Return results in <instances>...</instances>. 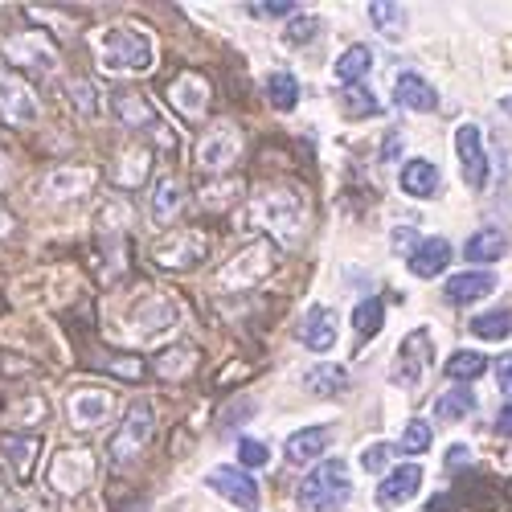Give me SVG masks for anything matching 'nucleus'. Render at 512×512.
Returning a JSON list of instances; mask_svg holds the SVG:
<instances>
[{"mask_svg":"<svg viewBox=\"0 0 512 512\" xmlns=\"http://www.w3.org/2000/svg\"><path fill=\"white\" fill-rule=\"evenodd\" d=\"M95 58L107 74H148L156 66V41L140 25H107L95 33Z\"/></svg>","mask_w":512,"mask_h":512,"instance_id":"f257e3e1","label":"nucleus"},{"mask_svg":"<svg viewBox=\"0 0 512 512\" xmlns=\"http://www.w3.org/2000/svg\"><path fill=\"white\" fill-rule=\"evenodd\" d=\"M250 222L259 226L263 234L279 238V242H295L308 226V205H304L300 193L287 189V185H267L250 201Z\"/></svg>","mask_w":512,"mask_h":512,"instance_id":"f03ea898","label":"nucleus"},{"mask_svg":"<svg viewBox=\"0 0 512 512\" xmlns=\"http://www.w3.org/2000/svg\"><path fill=\"white\" fill-rule=\"evenodd\" d=\"M349 500H353V472L345 459H324L300 484V504L308 512H340Z\"/></svg>","mask_w":512,"mask_h":512,"instance_id":"7ed1b4c3","label":"nucleus"},{"mask_svg":"<svg viewBox=\"0 0 512 512\" xmlns=\"http://www.w3.org/2000/svg\"><path fill=\"white\" fill-rule=\"evenodd\" d=\"M152 435H156L152 406L148 402H132V406H127V414H123V422H119V431L111 435V447H107L111 463L119 467V472H123V467H132L152 447Z\"/></svg>","mask_w":512,"mask_h":512,"instance_id":"20e7f679","label":"nucleus"},{"mask_svg":"<svg viewBox=\"0 0 512 512\" xmlns=\"http://www.w3.org/2000/svg\"><path fill=\"white\" fill-rule=\"evenodd\" d=\"M435 361V336L426 332V328H414L402 336V345L394 353V369H390V381L402 390H414L418 381L426 377V369H431Z\"/></svg>","mask_w":512,"mask_h":512,"instance_id":"39448f33","label":"nucleus"},{"mask_svg":"<svg viewBox=\"0 0 512 512\" xmlns=\"http://www.w3.org/2000/svg\"><path fill=\"white\" fill-rule=\"evenodd\" d=\"M50 488L58 496H82L91 484H95V455L87 447H66L54 455L50 463V472H46Z\"/></svg>","mask_w":512,"mask_h":512,"instance_id":"423d86ee","label":"nucleus"},{"mask_svg":"<svg viewBox=\"0 0 512 512\" xmlns=\"http://www.w3.org/2000/svg\"><path fill=\"white\" fill-rule=\"evenodd\" d=\"M238 152H242L238 127H234L230 119H222V123H213L209 132L197 140V152H193V160H197V168H201V173H209V177H222L226 168L238 160Z\"/></svg>","mask_w":512,"mask_h":512,"instance_id":"0eeeda50","label":"nucleus"},{"mask_svg":"<svg viewBox=\"0 0 512 512\" xmlns=\"http://www.w3.org/2000/svg\"><path fill=\"white\" fill-rule=\"evenodd\" d=\"M0 50H5V58H9L13 66H21V70H29V74H37V78H50V74H58V66H62L58 50H54L41 33L5 37V41H0Z\"/></svg>","mask_w":512,"mask_h":512,"instance_id":"6e6552de","label":"nucleus"},{"mask_svg":"<svg viewBox=\"0 0 512 512\" xmlns=\"http://www.w3.org/2000/svg\"><path fill=\"white\" fill-rule=\"evenodd\" d=\"M455 160H459V173L467 189H484L488 185V148H484V132L476 123H459L455 127Z\"/></svg>","mask_w":512,"mask_h":512,"instance_id":"1a4fd4ad","label":"nucleus"},{"mask_svg":"<svg viewBox=\"0 0 512 512\" xmlns=\"http://www.w3.org/2000/svg\"><path fill=\"white\" fill-rule=\"evenodd\" d=\"M275 246L271 242H254L246 246L242 254H234V259L226 263L222 271V287H254V283H263L271 271H275Z\"/></svg>","mask_w":512,"mask_h":512,"instance_id":"9d476101","label":"nucleus"},{"mask_svg":"<svg viewBox=\"0 0 512 512\" xmlns=\"http://www.w3.org/2000/svg\"><path fill=\"white\" fill-rule=\"evenodd\" d=\"M37 115H41V103L29 82H21L17 74H0V119L13 127H29L37 123Z\"/></svg>","mask_w":512,"mask_h":512,"instance_id":"9b49d317","label":"nucleus"},{"mask_svg":"<svg viewBox=\"0 0 512 512\" xmlns=\"http://www.w3.org/2000/svg\"><path fill=\"white\" fill-rule=\"evenodd\" d=\"M205 488H213L234 508H254L259 504V484H254V476L242 472V467H213V472H205Z\"/></svg>","mask_w":512,"mask_h":512,"instance_id":"f8f14e48","label":"nucleus"},{"mask_svg":"<svg viewBox=\"0 0 512 512\" xmlns=\"http://www.w3.org/2000/svg\"><path fill=\"white\" fill-rule=\"evenodd\" d=\"M66 414L74 422V431H99V426L115 414V394L111 390H78L66 402Z\"/></svg>","mask_w":512,"mask_h":512,"instance_id":"ddd939ff","label":"nucleus"},{"mask_svg":"<svg viewBox=\"0 0 512 512\" xmlns=\"http://www.w3.org/2000/svg\"><path fill=\"white\" fill-rule=\"evenodd\" d=\"M205 254H209L205 234H177L156 246V263L164 271H193L197 263H205Z\"/></svg>","mask_w":512,"mask_h":512,"instance_id":"4468645a","label":"nucleus"},{"mask_svg":"<svg viewBox=\"0 0 512 512\" xmlns=\"http://www.w3.org/2000/svg\"><path fill=\"white\" fill-rule=\"evenodd\" d=\"M418 488H422V467L418 463H398L394 472L377 484V508L381 512H390V508H402V504H410L414 496H418Z\"/></svg>","mask_w":512,"mask_h":512,"instance_id":"2eb2a0df","label":"nucleus"},{"mask_svg":"<svg viewBox=\"0 0 512 512\" xmlns=\"http://www.w3.org/2000/svg\"><path fill=\"white\" fill-rule=\"evenodd\" d=\"M500 287L496 271H455L447 283H443V300L447 304H476L484 295H492Z\"/></svg>","mask_w":512,"mask_h":512,"instance_id":"dca6fc26","label":"nucleus"},{"mask_svg":"<svg viewBox=\"0 0 512 512\" xmlns=\"http://www.w3.org/2000/svg\"><path fill=\"white\" fill-rule=\"evenodd\" d=\"M451 242L447 238H439V234H431V238H422L418 242V250L406 259V267H410V275L414 279H439L447 267H451Z\"/></svg>","mask_w":512,"mask_h":512,"instance_id":"f3484780","label":"nucleus"},{"mask_svg":"<svg viewBox=\"0 0 512 512\" xmlns=\"http://www.w3.org/2000/svg\"><path fill=\"white\" fill-rule=\"evenodd\" d=\"M148 173H152V148L140 144V140H132V144L119 152V160H115V168H111V181H115L119 189H140V185L148 181Z\"/></svg>","mask_w":512,"mask_h":512,"instance_id":"a211bd4d","label":"nucleus"},{"mask_svg":"<svg viewBox=\"0 0 512 512\" xmlns=\"http://www.w3.org/2000/svg\"><path fill=\"white\" fill-rule=\"evenodd\" d=\"M168 103H173L185 119H201L209 111V82L201 74H181L173 87H168Z\"/></svg>","mask_w":512,"mask_h":512,"instance_id":"6ab92c4d","label":"nucleus"},{"mask_svg":"<svg viewBox=\"0 0 512 512\" xmlns=\"http://www.w3.org/2000/svg\"><path fill=\"white\" fill-rule=\"evenodd\" d=\"M394 103L406 111H439V91L414 70H402L394 78Z\"/></svg>","mask_w":512,"mask_h":512,"instance_id":"aec40b11","label":"nucleus"},{"mask_svg":"<svg viewBox=\"0 0 512 512\" xmlns=\"http://www.w3.org/2000/svg\"><path fill=\"white\" fill-rule=\"evenodd\" d=\"M439 164L435 160H426V156H414V160H406L402 164V173H398V185H402V193L406 197H418V201H426V197H435L439 193Z\"/></svg>","mask_w":512,"mask_h":512,"instance_id":"412c9836","label":"nucleus"},{"mask_svg":"<svg viewBox=\"0 0 512 512\" xmlns=\"http://www.w3.org/2000/svg\"><path fill=\"white\" fill-rule=\"evenodd\" d=\"M37 451H41V439H37V435H25V431H13V435L0 439V459L13 467L17 480H29V476H33Z\"/></svg>","mask_w":512,"mask_h":512,"instance_id":"4be33fe9","label":"nucleus"},{"mask_svg":"<svg viewBox=\"0 0 512 512\" xmlns=\"http://www.w3.org/2000/svg\"><path fill=\"white\" fill-rule=\"evenodd\" d=\"M111 103H115V119L123 123V127H132V132H156V123H160V115H156V107L144 99V95H136V91H115L111 95Z\"/></svg>","mask_w":512,"mask_h":512,"instance_id":"5701e85b","label":"nucleus"},{"mask_svg":"<svg viewBox=\"0 0 512 512\" xmlns=\"http://www.w3.org/2000/svg\"><path fill=\"white\" fill-rule=\"evenodd\" d=\"M300 345L312 353H328L336 345V312L332 308H324V304L308 308L304 328H300Z\"/></svg>","mask_w":512,"mask_h":512,"instance_id":"b1692460","label":"nucleus"},{"mask_svg":"<svg viewBox=\"0 0 512 512\" xmlns=\"http://www.w3.org/2000/svg\"><path fill=\"white\" fill-rule=\"evenodd\" d=\"M177 304L173 300H148V304H140L136 308V316H132V328H136V336L140 340H152V336H160L164 328H173L177 324Z\"/></svg>","mask_w":512,"mask_h":512,"instance_id":"393cba45","label":"nucleus"},{"mask_svg":"<svg viewBox=\"0 0 512 512\" xmlns=\"http://www.w3.org/2000/svg\"><path fill=\"white\" fill-rule=\"evenodd\" d=\"M304 390L316 394V398H340L349 390V369L336 365V361H320L304 373Z\"/></svg>","mask_w":512,"mask_h":512,"instance_id":"a878e982","label":"nucleus"},{"mask_svg":"<svg viewBox=\"0 0 512 512\" xmlns=\"http://www.w3.org/2000/svg\"><path fill=\"white\" fill-rule=\"evenodd\" d=\"M181 209H185V189L177 177H160L156 189H152V222L156 226H168V222H177L181 218Z\"/></svg>","mask_w":512,"mask_h":512,"instance_id":"bb28decb","label":"nucleus"},{"mask_svg":"<svg viewBox=\"0 0 512 512\" xmlns=\"http://www.w3.org/2000/svg\"><path fill=\"white\" fill-rule=\"evenodd\" d=\"M328 443H332V431L328 426H304V431H295L291 439H287V459L291 463H312V459H320L324 451H328Z\"/></svg>","mask_w":512,"mask_h":512,"instance_id":"cd10ccee","label":"nucleus"},{"mask_svg":"<svg viewBox=\"0 0 512 512\" xmlns=\"http://www.w3.org/2000/svg\"><path fill=\"white\" fill-rule=\"evenodd\" d=\"M463 254H467V263H496L508 254V238L500 230H476L463 242Z\"/></svg>","mask_w":512,"mask_h":512,"instance_id":"c85d7f7f","label":"nucleus"},{"mask_svg":"<svg viewBox=\"0 0 512 512\" xmlns=\"http://www.w3.org/2000/svg\"><path fill=\"white\" fill-rule=\"evenodd\" d=\"M369 66H373V50H369V46H349L345 54L336 58L332 74H336L340 87H357V82L369 74Z\"/></svg>","mask_w":512,"mask_h":512,"instance_id":"c756f323","label":"nucleus"},{"mask_svg":"<svg viewBox=\"0 0 512 512\" xmlns=\"http://www.w3.org/2000/svg\"><path fill=\"white\" fill-rule=\"evenodd\" d=\"M152 365H156V373H160L164 381H185V377L197 369V349H193V345H173V349H164Z\"/></svg>","mask_w":512,"mask_h":512,"instance_id":"7c9ffc66","label":"nucleus"},{"mask_svg":"<svg viewBox=\"0 0 512 512\" xmlns=\"http://www.w3.org/2000/svg\"><path fill=\"white\" fill-rule=\"evenodd\" d=\"M476 414V394L472 390H467V386H451L439 402H435V418L439 422H467V418H472Z\"/></svg>","mask_w":512,"mask_h":512,"instance_id":"2f4dec72","label":"nucleus"},{"mask_svg":"<svg viewBox=\"0 0 512 512\" xmlns=\"http://www.w3.org/2000/svg\"><path fill=\"white\" fill-rule=\"evenodd\" d=\"M267 99L275 111H295V103H300V78L287 74V70H275L267 78Z\"/></svg>","mask_w":512,"mask_h":512,"instance_id":"473e14b6","label":"nucleus"},{"mask_svg":"<svg viewBox=\"0 0 512 512\" xmlns=\"http://www.w3.org/2000/svg\"><path fill=\"white\" fill-rule=\"evenodd\" d=\"M484 369H488V357H484V353L459 349V353H451V357H447V369H443V373L455 381V386H463V381H476Z\"/></svg>","mask_w":512,"mask_h":512,"instance_id":"72a5a7b5","label":"nucleus"},{"mask_svg":"<svg viewBox=\"0 0 512 512\" xmlns=\"http://www.w3.org/2000/svg\"><path fill=\"white\" fill-rule=\"evenodd\" d=\"M91 168H58L50 177V197H82L91 189Z\"/></svg>","mask_w":512,"mask_h":512,"instance_id":"f704fd0d","label":"nucleus"},{"mask_svg":"<svg viewBox=\"0 0 512 512\" xmlns=\"http://www.w3.org/2000/svg\"><path fill=\"white\" fill-rule=\"evenodd\" d=\"M381 324H386V304L373 300V295L353 308V328H357L361 340H373V336L381 332Z\"/></svg>","mask_w":512,"mask_h":512,"instance_id":"c9c22d12","label":"nucleus"},{"mask_svg":"<svg viewBox=\"0 0 512 512\" xmlns=\"http://www.w3.org/2000/svg\"><path fill=\"white\" fill-rule=\"evenodd\" d=\"M472 336H480V340H508L512 336V312L500 308V312L472 316Z\"/></svg>","mask_w":512,"mask_h":512,"instance_id":"e433bc0d","label":"nucleus"},{"mask_svg":"<svg viewBox=\"0 0 512 512\" xmlns=\"http://www.w3.org/2000/svg\"><path fill=\"white\" fill-rule=\"evenodd\" d=\"M431 443H435V431H431V422H426V418H410V422L402 426L398 451H406V455H422V451H431Z\"/></svg>","mask_w":512,"mask_h":512,"instance_id":"4c0bfd02","label":"nucleus"},{"mask_svg":"<svg viewBox=\"0 0 512 512\" xmlns=\"http://www.w3.org/2000/svg\"><path fill=\"white\" fill-rule=\"evenodd\" d=\"M320 17H304V13H295L291 21H287V29H283V41L291 50H300V46H312V41L320 37Z\"/></svg>","mask_w":512,"mask_h":512,"instance_id":"58836bf2","label":"nucleus"},{"mask_svg":"<svg viewBox=\"0 0 512 512\" xmlns=\"http://www.w3.org/2000/svg\"><path fill=\"white\" fill-rule=\"evenodd\" d=\"M369 21L381 29V33H402L406 29V9L402 5H390V0H373L369 5Z\"/></svg>","mask_w":512,"mask_h":512,"instance_id":"ea45409f","label":"nucleus"},{"mask_svg":"<svg viewBox=\"0 0 512 512\" xmlns=\"http://www.w3.org/2000/svg\"><path fill=\"white\" fill-rule=\"evenodd\" d=\"M340 103H345V111H349V115H361V119L381 115V107H377L373 91H365V87H345V91H340Z\"/></svg>","mask_w":512,"mask_h":512,"instance_id":"a19ab883","label":"nucleus"},{"mask_svg":"<svg viewBox=\"0 0 512 512\" xmlns=\"http://www.w3.org/2000/svg\"><path fill=\"white\" fill-rule=\"evenodd\" d=\"M271 463V447L263 439H242L238 443V467L242 472H254V467H267Z\"/></svg>","mask_w":512,"mask_h":512,"instance_id":"79ce46f5","label":"nucleus"},{"mask_svg":"<svg viewBox=\"0 0 512 512\" xmlns=\"http://www.w3.org/2000/svg\"><path fill=\"white\" fill-rule=\"evenodd\" d=\"M254 21H279V17H295V0H254V5H246Z\"/></svg>","mask_w":512,"mask_h":512,"instance_id":"37998d69","label":"nucleus"},{"mask_svg":"<svg viewBox=\"0 0 512 512\" xmlns=\"http://www.w3.org/2000/svg\"><path fill=\"white\" fill-rule=\"evenodd\" d=\"M390 455H394V447L390 443H373V447H365L361 451V472H386V463H390Z\"/></svg>","mask_w":512,"mask_h":512,"instance_id":"c03bdc74","label":"nucleus"},{"mask_svg":"<svg viewBox=\"0 0 512 512\" xmlns=\"http://www.w3.org/2000/svg\"><path fill=\"white\" fill-rule=\"evenodd\" d=\"M418 242H422V234L414 226H394V234H390V246H394V254H402V259H410L418 250Z\"/></svg>","mask_w":512,"mask_h":512,"instance_id":"a18cd8bd","label":"nucleus"},{"mask_svg":"<svg viewBox=\"0 0 512 512\" xmlns=\"http://www.w3.org/2000/svg\"><path fill=\"white\" fill-rule=\"evenodd\" d=\"M496 381H500V390H504V398H512V353H504L496 365Z\"/></svg>","mask_w":512,"mask_h":512,"instance_id":"49530a36","label":"nucleus"},{"mask_svg":"<svg viewBox=\"0 0 512 512\" xmlns=\"http://www.w3.org/2000/svg\"><path fill=\"white\" fill-rule=\"evenodd\" d=\"M492 426H496V435L512 439V402H508V406H504V410L496 414V422H492Z\"/></svg>","mask_w":512,"mask_h":512,"instance_id":"de8ad7c7","label":"nucleus"},{"mask_svg":"<svg viewBox=\"0 0 512 512\" xmlns=\"http://www.w3.org/2000/svg\"><path fill=\"white\" fill-rule=\"evenodd\" d=\"M402 144H406V140H402L398 132H390V136H386V144H381V160H394V156L402 152Z\"/></svg>","mask_w":512,"mask_h":512,"instance_id":"09e8293b","label":"nucleus"},{"mask_svg":"<svg viewBox=\"0 0 512 512\" xmlns=\"http://www.w3.org/2000/svg\"><path fill=\"white\" fill-rule=\"evenodd\" d=\"M467 459H472V451H467V447H459V443L447 451V467H459V463H467Z\"/></svg>","mask_w":512,"mask_h":512,"instance_id":"8fccbe9b","label":"nucleus"},{"mask_svg":"<svg viewBox=\"0 0 512 512\" xmlns=\"http://www.w3.org/2000/svg\"><path fill=\"white\" fill-rule=\"evenodd\" d=\"M17 512H54V508H46V504H25V508H17Z\"/></svg>","mask_w":512,"mask_h":512,"instance_id":"3c124183","label":"nucleus"},{"mask_svg":"<svg viewBox=\"0 0 512 512\" xmlns=\"http://www.w3.org/2000/svg\"><path fill=\"white\" fill-rule=\"evenodd\" d=\"M5 181H9V160L0 156V185H5Z\"/></svg>","mask_w":512,"mask_h":512,"instance_id":"603ef678","label":"nucleus"},{"mask_svg":"<svg viewBox=\"0 0 512 512\" xmlns=\"http://www.w3.org/2000/svg\"><path fill=\"white\" fill-rule=\"evenodd\" d=\"M500 107H504V111H508V115H512V99H500Z\"/></svg>","mask_w":512,"mask_h":512,"instance_id":"864d4df0","label":"nucleus"}]
</instances>
